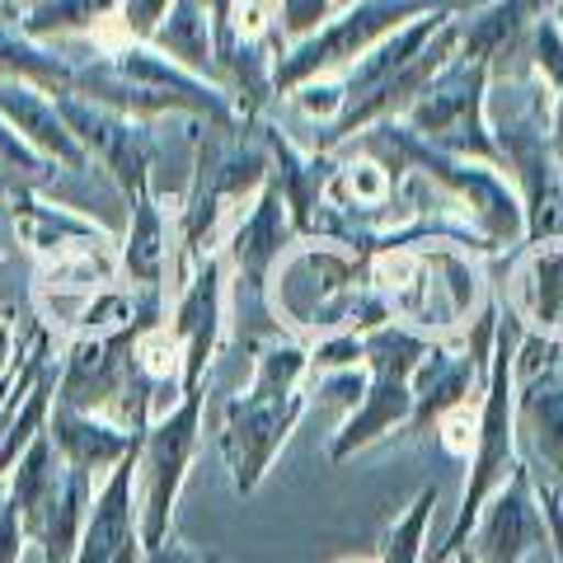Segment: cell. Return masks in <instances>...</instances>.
<instances>
[{"label":"cell","mask_w":563,"mask_h":563,"mask_svg":"<svg viewBox=\"0 0 563 563\" xmlns=\"http://www.w3.org/2000/svg\"><path fill=\"white\" fill-rule=\"evenodd\" d=\"M310 413V343L268 339L254 352L244 390L217 404V451L240 498H254L273 474L282 446Z\"/></svg>","instance_id":"6da1fadb"},{"label":"cell","mask_w":563,"mask_h":563,"mask_svg":"<svg viewBox=\"0 0 563 563\" xmlns=\"http://www.w3.org/2000/svg\"><path fill=\"white\" fill-rule=\"evenodd\" d=\"M526 47V43H521ZM488 66V132L498 169L526 207V240L563 235V174L550 146V90L526 52Z\"/></svg>","instance_id":"7a4b0ae2"},{"label":"cell","mask_w":563,"mask_h":563,"mask_svg":"<svg viewBox=\"0 0 563 563\" xmlns=\"http://www.w3.org/2000/svg\"><path fill=\"white\" fill-rule=\"evenodd\" d=\"M343 151H366V155H376L385 169L428 179L470 221V231L488 244L493 258H503V254H512V250H521V244H526V207L517 198L512 179H507L498 165L437 151L404 118L376 122V128L357 132Z\"/></svg>","instance_id":"3957f363"},{"label":"cell","mask_w":563,"mask_h":563,"mask_svg":"<svg viewBox=\"0 0 563 563\" xmlns=\"http://www.w3.org/2000/svg\"><path fill=\"white\" fill-rule=\"evenodd\" d=\"M70 95L95 99L103 109L132 113L141 122L151 118H192L202 128H240V109L217 80L179 66L151 43L122 38L113 47H99L95 62H76V85Z\"/></svg>","instance_id":"277c9868"},{"label":"cell","mask_w":563,"mask_h":563,"mask_svg":"<svg viewBox=\"0 0 563 563\" xmlns=\"http://www.w3.org/2000/svg\"><path fill=\"white\" fill-rule=\"evenodd\" d=\"M268 306L296 329L301 343L329 339V333H372L395 320L372 282V258L329 240H301L277 263Z\"/></svg>","instance_id":"5b68a950"},{"label":"cell","mask_w":563,"mask_h":563,"mask_svg":"<svg viewBox=\"0 0 563 563\" xmlns=\"http://www.w3.org/2000/svg\"><path fill=\"white\" fill-rule=\"evenodd\" d=\"M268 179H273V161L254 122H240V128H202L198 122L192 128V174L179 198V211H174V244H179L174 277H184L192 258L221 250L225 231L258 198Z\"/></svg>","instance_id":"8992f818"},{"label":"cell","mask_w":563,"mask_h":563,"mask_svg":"<svg viewBox=\"0 0 563 563\" xmlns=\"http://www.w3.org/2000/svg\"><path fill=\"white\" fill-rule=\"evenodd\" d=\"M372 282L395 320L428 333V339L470 329L474 314L488 301V277L479 268V254H470L451 240H418L376 254Z\"/></svg>","instance_id":"52a82bcc"},{"label":"cell","mask_w":563,"mask_h":563,"mask_svg":"<svg viewBox=\"0 0 563 563\" xmlns=\"http://www.w3.org/2000/svg\"><path fill=\"white\" fill-rule=\"evenodd\" d=\"M517 343H521V329L503 314L498 339H493L488 385H484L479 413H474V446L465 455L470 470H465L461 503H455V517L446 526L442 544H428V559L422 563H446L451 554H461L470 544L474 521L484 512V503L512 479V470L521 465V455H517Z\"/></svg>","instance_id":"ba28073f"},{"label":"cell","mask_w":563,"mask_h":563,"mask_svg":"<svg viewBox=\"0 0 563 563\" xmlns=\"http://www.w3.org/2000/svg\"><path fill=\"white\" fill-rule=\"evenodd\" d=\"M432 343L437 339H428V333H418V329L399 324V320L366 333V352H362L366 390L347 409V418L339 422V432H333V442H329V461L333 465H343V461H352V455L390 442L395 432H409L413 372H418V362L428 357Z\"/></svg>","instance_id":"9c48e42d"},{"label":"cell","mask_w":563,"mask_h":563,"mask_svg":"<svg viewBox=\"0 0 563 563\" xmlns=\"http://www.w3.org/2000/svg\"><path fill=\"white\" fill-rule=\"evenodd\" d=\"M479 5L484 0H343L329 24H320L301 43H287V52L277 57V66H273L277 103L287 99L296 85L320 80V76H339V70L362 62L376 43H385L404 24L422 20V14H432V10H479Z\"/></svg>","instance_id":"30bf717a"},{"label":"cell","mask_w":563,"mask_h":563,"mask_svg":"<svg viewBox=\"0 0 563 563\" xmlns=\"http://www.w3.org/2000/svg\"><path fill=\"white\" fill-rule=\"evenodd\" d=\"M202 413H207V380L188 385L179 404L151 418L136 451V521L141 550L174 536V507L188 484V470L202 451Z\"/></svg>","instance_id":"8fae6325"},{"label":"cell","mask_w":563,"mask_h":563,"mask_svg":"<svg viewBox=\"0 0 563 563\" xmlns=\"http://www.w3.org/2000/svg\"><path fill=\"white\" fill-rule=\"evenodd\" d=\"M404 122L437 151L498 165L493 132H488V66H479V62L455 57L442 76L418 95V103L404 113Z\"/></svg>","instance_id":"7c38bea8"},{"label":"cell","mask_w":563,"mask_h":563,"mask_svg":"<svg viewBox=\"0 0 563 563\" xmlns=\"http://www.w3.org/2000/svg\"><path fill=\"white\" fill-rule=\"evenodd\" d=\"M57 103H62L66 128L80 141V151L90 155V165H99L122 188V198H136L141 188L155 184L151 122L118 113V109H103V103L80 99V95H57Z\"/></svg>","instance_id":"4fadbf2b"},{"label":"cell","mask_w":563,"mask_h":563,"mask_svg":"<svg viewBox=\"0 0 563 563\" xmlns=\"http://www.w3.org/2000/svg\"><path fill=\"white\" fill-rule=\"evenodd\" d=\"M225 296H231V268H225L221 250L192 258L184 268L179 296H174V310H169V333L184 347V390L207 380L211 362H217V352H221Z\"/></svg>","instance_id":"5bb4252c"},{"label":"cell","mask_w":563,"mask_h":563,"mask_svg":"<svg viewBox=\"0 0 563 563\" xmlns=\"http://www.w3.org/2000/svg\"><path fill=\"white\" fill-rule=\"evenodd\" d=\"M498 306L521 333L563 343V235L526 240L521 250L498 258Z\"/></svg>","instance_id":"9a60e30c"},{"label":"cell","mask_w":563,"mask_h":563,"mask_svg":"<svg viewBox=\"0 0 563 563\" xmlns=\"http://www.w3.org/2000/svg\"><path fill=\"white\" fill-rule=\"evenodd\" d=\"M296 244H301V235H296V225H291V211H287V202H282L277 184L268 179L258 198L244 207L235 217V225L225 231L221 254H225L231 277H240L254 296L268 301V282L277 273V263L287 258Z\"/></svg>","instance_id":"2e32d148"},{"label":"cell","mask_w":563,"mask_h":563,"mask_svg":"<svg viewBox=\"0 0 563 563\" xmlns=\"http://www.w3.org/2000/svg\"><path fill=\"white\" fill-rule=\"evenodd\" d=\"M10 225L20 244L47 268V263H62V258H76V254H90V250H113V231L99 225L95 217L66 207V202H52L43 198V188H14L10 198Z\"/></svg>","instance_id":"e0dca14e"},{"label":"cell","mask_w":563,"mask_h":563,"mask_svg":"<svg viewBox=\"0 0 563 563\" xmlns=\"http://www.w3.org/2000/svg\"><path fill=\"white\" fill-rule=\"evenodd\" d=\"M470 550L479 563H526L536 550H550L544 517L536 503V484H531V470L526 465H517L512 479L484 503V512L470 531Z\"/></svg>","instance_id":"ac0fdd59"},{"label":"cell","mask_w":563,"mask_h":563,"mask_svg":"<svg viewBox=\"0 0 563 563\" xmlns=\"http://www.w3.org/2000/svg\"><path fill=\"white\" fill-rule=\"evenodd\" d=\"M517 455L563 498V362L517 376Z\"/></svg>","instance_id":"d6986e66"},{"label":"cell","mask_w":563,"mask_h":563,"mask_svg":"<svg viewBox=\"0 0 563 563\" xmlns=\"http://www.w3.org/2000/svg\"><path fill=\"white\" fill-rule=\"evenodd\" d=\"M263 146H268V161H273V184L282 192V202L291 211V225L296 235L310 240L314 235V221H320V202H324V188H329V174L339 165V155H324L306 146L301 136H291L282 122L268 113L254 122Z\"/></svg>","instance_id":"ffe728a7"},{"label":"cell","mask_w":563,"mask_h":563,"mask_svg":"<svg viewBox=\"0 0 563 563\" xmlns=\"http://www.w3.org/2000/svg\"><path fill=\"white\" fill-rule=\"evenodd\" d=\"M47 432H52V442H57L62 461L70 470L90 474L95 484L109 479L122 461H132V455L141 451V437H146V428H128V422H118L109 413L57 409V404H52Z\"/></svg>","instance_id":"44dd1931"},{"label":"cell","mask_w":563,"mask_h":563,"mask_svg":"<svg viewBox=\"0 0 563 563\" xmlns=\"http://www.w3.org/2000/svg\"><path fill=\"white\" fill-rule=\"evenodd\" d=\"M132 202V217H128V235L118 240V277L136 291H161L165 296V282L179 268V250H174V221L165 211V198L151 188H141Z\"/></svg>","instance_id":"7402d4cb"},{"label":"cell","mask_w":563,"mask_h":563,"mask_svg":"<svg viewBox=\"0 0 563 563\" xmlns=\"http://www.w3.org/2000/svg\"><path fill=\"white\" fill-rule=\"evenodd\" d=\"M0 118L10 122L14 132L24 136L29 151H38L52 169H66V174H80L90 169V155L80 151L76 132L66 128L62 118V103L43 85H29V80H0Z\"/></svg>","instance_id":"603a6c76"},{"label":"cell","mask_w":563,"mask_h":563,"mask_svg":"<svg viewBox=\"0 0 563 563\" xmlns=\"http://www.w3.org/2000/svg\"><path fill=\"white\" fill-rule=\"evenodd\" d=\"M136 540H141V521H136V455H132L95 488L90 517H85L70 563H113Z\"/></svg>","instance_id":"cb8c5ba5"},{"label":"cell","mask_w":563,"mask_h":563,"mask_svg":"<svg viewBox=\"0 0 563 563\" xmlns=\"http://www.w3.org/2000/svg\"><path fill=\"white\" fill-rule=\"evenodd\" d=\"M544 10H550V0H484L479 10L461 14V52L455 57L479 66L512 57Z\"/></svg>","instance_id":"d4e9b609"},{"label":"cell","mask_w":563,"mask_h":563,"mask_svg":"<svg viewBox=\"0 0 563 563\" xmlns=\"http://www.w3.org/2000/svg\"><path fill=\"white\" fill-rule=\"evenodd\" d=\"M20 29L47 47H62L70 38H95V52L122 43L118 0H33V5H24Z\"/></svg>","instance_id":"484cf974"},{"label":"cell","mask_w":563,"mask_h":563,"mask_svg":"<svg viewBox=\"0 0 563 563\" xmlns=\"http://www.w3.org/2000/svg\"><path fill=\"white\" fill-rule=\"evenodd\" d=\"M95 488L99 484L90 479V474L66 465L57 493L47 498L38 521L29 526V544H38L43 550V563H70L76 559V544H80V531H85V517H90Z\"/></svg>","instance_id":"4316f807"},{"label":"cell","mask_w":563,"mask_h":563,"mask_svg":"<svg viewBox=\"0 0 563 563\" xmlns=\"http://www.w3.org/2000/svg\"><path fill=\"white\" fill-rule=\"evenodd\" d=\"M0 80H29L52 95H70L76 62H70L62 47L33 43L20 24H0Z\"/></svg>","instance_id":"83f0119b"},{"label":"cell","mask_w":563,"mask_h":563,"mask_svg":"<svg viewBox=\"0 0 563 563\" xmlns=\"http://www.w3.org/2000/svg\"><path fill=\"white\" fill-rule=\"evenodd\" d=\"M151 47H161L165 57H174L179 66L217 80V62H211V14L202 0H174L161 29L151 33Z\"/></svg>","instance_id":"f1b7e54d"},{"label":"cell","mask_w":563,"mask_h":563,"mask_svg":"<svg viewBox=\"0 0 563 563\" xmlns=\"http://www.w3.org/2000/svg\"><path fill=\"white\" fill-rule=\"evenodd\" d=\"M62 474H66V461L57 455V442H52V432H38V437L29 442V451L20 455V461H14L10 479H5V493H10V503L20 507L24 531H29L33 521H38V512L47 507V498L57 493Z\"/></svg>","instance_id":"f546056e"},{"label":"cell","mask_w":563,"mask_h":563,"mask_svg":"<svg viewBox=\"0 0 563 563\" xmlns=\"http://www.w3.org/2000/svg\"><path fill=\"white\" fill-rule=\"evenodd\" d=\"M442 503V488L437 484H422L413 493V503L385 526L380 536V550H376V563H422L428 559V526H432V512Z\"/></svg>","instance_id":"4dcf8cb0"},{"label":"cell","mask_w":563,"mask_h":563,"mask_svg":"<svg viewBox=\"0 0 563 563\" xmlns=\"http://www.w3.org/2000/svg\"><path fill=\"white\" fill-rule=\"evenodd\" d=\"M526 62L536 66V76L544 80V90L559 95L563 90V29L550 10L540 14V20L531 24V33H526Z\"/></svg>","instance_id":"1f68e13d"},{"label":"cell","mask_w":563,"mask_h":563,"mask_svg":"<svg viewBox=\"0 0 563 563\" xmlns=\"http://www.w3.org/2000/svg\"><path fill=\"white\" fill-rule=\"evenodd\" d=\"M282 103H291V109L301 113L314 132H324L329 122L343 113V103H347V95H343V76H320V80L296 85V90L282 99Z\"/></svg>","instance_id":"d6a6232c"},{"label":"cell","mask_w":563,"mask_h":563,"mask_svg":"<svg viewBox=\"0 0 563 563\" xmlns=\"http://www.w3.org/2000/svg\"><path fill=\"white\" fill-rule=\"evenodd\" d=\"M0 174H5L14 188H43L57 169H52L38 151H29L24 136L14 132L5 118H0Z\"/></svg>","instance_id":"836d02e7"},{"label":"cell","mask_w":563,"mask_h":563,"mask_svg":"<svg viewBox=\"0 0 563 563\" xmlns=\"http://www.w3.org/2000/svg\"><path fill=\"white\" fill-rule=\"evenodd\" d=\"M333 10H339V0H277V33L287 43H301L333 20Z\"/></svg>","instance_id":"e575fe53"},{"label":"cell","mask_w":563,"mask_h":563,"mask_svg":"<svg viewBox=\"0 0 563 563\" xmlns=\"http://www.w3.org/2000/svg\"><path fill=\"white\" fill-rule=\"evenodd\" d=\"M174 0H118V33L132 43H151Z\"/></svg>","instance_id":"d590c367"},{"label":"cell","mask_w":563,"mask_h":563,"mask_svg":"<svg viewBox=\"0 0 563 563\" xmlns=\"http://www.w3.org/2000/svg\"><path fill=\"white\" fill-rule=\"evenodd\" d=\"M24 550H29V531L20 521V507L0 488V563H24Z\"/></svg>","instance_id":"8d00e7d4"},{"label":"cell","mask_w":563,"mask_h":563,"mask_svg":"<svg viewBox=\"0 0 563 563\" xmlns=\"http://www.w3.org/2000/svg\"><path fill=\"white\" fill-rule=\"evenodd\" d=\"M531 484H536V503L544 517V536H550V554H554V563H563V498L550 484H540V479H531Z\"/></svg>","instance_id":"74e56055"},{"label":"cell","mask_w":563,"mask_h":563,"mask_svg":"<svg viewBox=\"0 0 563 563\" xmlns=\"http://www.w3.org/2000/svg\"><path fill=\"white\" fill-rule=\"evenodd\" d=\"M141 563H217V559L198 554V550H192V544H184L179 536H165L161 544H146V550H141Z\"/></svg>","instance_id":"f35d334b"},{"label":"cell","mask_w":563,"mask_h":563,"mask_svg":"<svg viewBox=\"0 0 563 563\" xmlns=\"http://www.w3.org/2000/svg\"><path fill=\"white\" fill-rule=\"evenodd\" d=\"M24 333H20V320H14V306L0 310V376L14 372V362L24 357Z\"/></svg>","instance_id":"ab89813d"},{"label":"cell","mask_w":563,"mask_h":563,"mask_svg":"<svg viewBox=\"0 0 563 563\" xmlns=\"http://www.w3.org/2000/svg\"><path fill=\"white\" fill-rule=\"evenodd\" d=\"M550 146H554V161L563 174V90L550 99Z\"/></svg>","instance_id":"60d3db41"},{"label":"cell","mask_w":563,"mask_h":563,"mask_svg":"<svg viewBox=\"0 0 563 563\" xmlns=\"http://www.w3.org/2000/svg\"><path fill=\"white\" fill-rule=\"evenodd\" d=\"M113 563H141V540H136V544H128V550H122Z\"/></svg>","instance_id":"b9f144b4"},{"label":"cell","mask_w":563,"mask_h":563,"mask_svg":"<svg viewBox=\"0 0 563 563\" xmlns=\"http://www.w3.org/2000/svg\"><path fill=\"white\" fill-rule=\"evenodd\" d=\"M446 563H479V559H474V550H470V544H465V550H461V554H451Z\"/></svg>","instance_id":"7bdbcfd3"},{"label":"cell","mask_w":563,"mask_h":563,"mask_svg":"<svg viewBox=\"0 0 563 563\" xmlns=\"http://www.w3.org/2000/svg\"><path fill=\"white\" fill-rule=\"evenodd\" d=\"M10 192H14V184L5 179V174H0V202H5V198H10Z\"/></svg>","instance_id":"ee69618b"},{"label":"cell","mask_w":563,"mask_h":563,"mask_svg":"<svg viewBox=\"0 0 563 563\" xmlns=\"http://www.w3.org/2000/svg\"><path fill=\"white\" fill-rule=\"evenodd\" d=\"M550 14L559 20V29H563V0H550Z\"/></svg>","instance_id":"f6af8a7d"},{"label":"cell","mask_w":563,"mask_h":563,"mask_svg":"<svg viewBox=\"0 0 563 563\" xmlns=\"http://www.w3.org/2000/svg\"><path fill=\"white\" fill-rule=\"evenodd\" d=\"M5 263H10V258H5V250H0V273H5ZM0 310H10V306H5V296H0Z\"/></svg>","instance_id":"bcb514c9"},{"label":"cell","mask_w":563,"mask_h":563,"mask_svg":"<svg viewBox=\"0 0 563 563\" xmlns=\"http://www.w3.org/2000/svg\"><path fill=\"white\" fill-rule=\"evenodd\" d=\"M333 563H376V559H333Z\"/></svg>","instance_id":"7dc6e473"},{"label":"cell","mask_w":563,"mask_h":563,"mask_svg":"<svg viewBox=\"0 0 563 563\" xmlns=\"http://www.w3.org/2000/svg\"><path fill=\"white\" fill-rule=\"evenodd\" d=\"M5 5H33V0H5Z\"/></svg>","instance_id":"c3c4849f"},{"label":"cell","mask_w":563,"mask_h":563,"mask_svg":"<svg viewBox=\"0 0 563 563\" xmlns=\"http://www.w3.org/2000/svg\"><path fill=\"white\" fill-rule=\"evenodd\" d=\"M339 5H343V0H339Z\"/></svg>","instance_id":"681fc988"}]
</instances>
